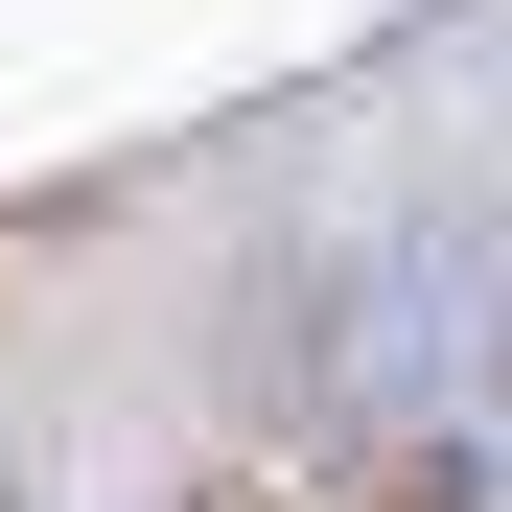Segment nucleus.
Here are the masks:
<instances>
[{
	"mask_svg": "<svg viewBox=\"0 0 512 512\" xmlns=\"http://www.w3.org/2000/svg\"><path fill=\"white\" fill-rule=\"evenodd\" d=\"M187 512H303V489H256V466H210V489H187Z\"/></svg>",
	"mask_w": 512,
	"mask_h": 512,
	"instance_id": "obj_1",
	"label": "nucleus"
},
{
	"mask_svg": "<svg viewBox=\"0 0 512 512\" xmlns=\"http://www.w3.org/2000/svg\"><path fill=\"white\" fill-rule=\"evenodd\" d=\"M373 512H466V489H373Z\"/></svg>",
	"mask_w": 512,
	"mask_h": 512,
	"instance_id": "obj_2",
	"label": "nucleus"
}]
</instances>
